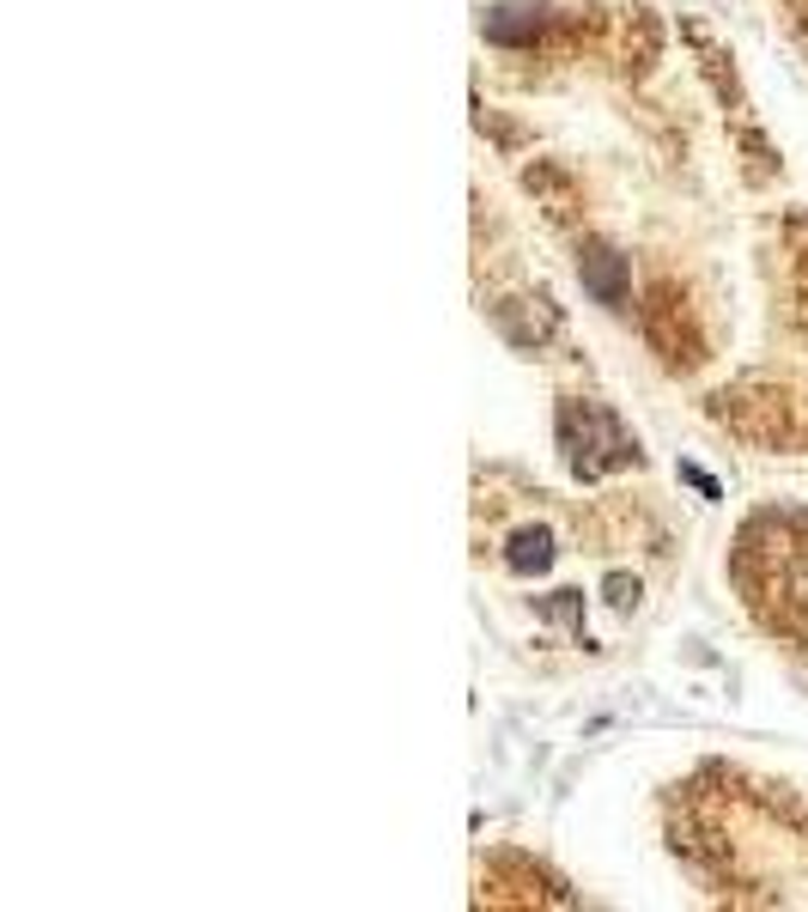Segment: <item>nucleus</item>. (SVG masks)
<instances>
[{
  "label": "nucleus",
  "instance_id": "1",
  "mask_svg": "<svg viewBox=\"0 0 808 912\" xmlns=\"http://www.w3.org/2000/svg\"><path fill=\"white\" fill-rule=\"evenodd\" d=\"M560 438H565V450H572L578 475H602V468H614V463H626V457H632L626 433L614 426L608 414H595V408H583V414H578V408H565Z\"/></svg>",
  "mask_w": 808,
  "mask_h": 912
},
{
  "label": "nucleus",
  "instance_id": "2",
  "mask_svg": "<svg viewBox=\"0 0 808 912\" xmlns=\"http://www.w3.org/2000/svg\"><path fill=\"white\" fill-rule=\"evenodd\" d=\"M578 274H583V286H590L602 305H620L626 298V262L608 244H583L578 249Z\"/></svg>",
  "mask_w": 808,
  "mask_h": 912
},
{
  "label": "nucleus",
  "instance_id": "3",
  "mask_svg": "<svg viewBox=\"0 0 808 912\" xmlns=\"http://www.w3.org/2000/svg\"><path fill=\"white\" fill-rule=\"evenodd\" d=\"M504 560H511V573H548V560H553L548 529H523V536H511Z\"/></svg>",
  "mask_w": 808,
  "mask_h": 912
},
{
  "label": "nucleus",
  "instance_id": "4",
  "mask_svg": "<svg viewBox=\"0 0 808 912\" xmlns=\"http://www.w3.org/2000/svg\"><path fill=\"white\" fill-rule=\"evenodd\" d=\"M608 603L614 608H632V603H639V585H632V578H608Z\"/></svg>",
  "mask_w": 808,
  "mask_h": 912
},
{
  "label": "nucleus",
  "instance_id": "5",
  "mask_svg": "<svg viewBox=\"0 0 808 912\" xmlns=\"http://www.w3.org/2000/svg\"><path fill=\"white\" fill-rule=\"evenodd\" d=\"M541 608H548L553 620H578V596H572V590H565L560 603H541Z\"/></svg>",
  "mask_w": 808,
  "mask_h": 912
}]
</instances>
